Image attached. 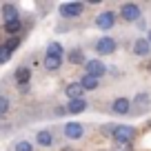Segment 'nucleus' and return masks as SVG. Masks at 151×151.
I'll use <instances>...</instances> for the list:
<instances>
[{"label": "nucleus", "mask_w": 151, "mask_h": 151, "mask_svg": "<svg viewBox=\"0 0 151 151\" xmlns=\"http://www.w3.org/2000/svg\"><path fill=\"white\" fill-rule=\"evenodd\" d=\"M47 56H58V58H60L62 56V45L60 42H51L47 47Z\"/></svg>", "instance_id": "18"}, {"label": "nucleus", "mask_w": 151, "mask_h": 151, "mask_svg": "<svg viewBox=\"0 0 151 151\" xmlns=\"http://www.w3.org/2000/svg\"><path fill=\"white\" fill-rule=\"evenodd\" d=\"M20 16H18V9H16V5H2V20H5V24L7 22H14V20H18Z\"/></svg>", "instance_id": "8"}, {"label": "nucleus", "mask_w": 151, "mask_h": 151, "mask_svg": "<svg viewBox=\"0 0 151 151\" xmlns=\"http://www.w3.org/2000/svg\"><path fill=\"white\" fill-rule=\"evenodd\" d=\"M56 113H58V116H62V113H67V109H65V107H58Z\"/></svg>", "instance_id": "25"}, {"label": "nucleus", "mask_w": 151, "mask_h": 151, "mask_svg": "<svg viewBox=\"0 0 151 151\" xmlns=\"http://www.w3.org/2000/svg\"><path fill=\"white\" fill-rule=\"evenodd\" d=\"M18 45H20V38H18V36H14V38H9V40H7V42H5V45H2V47H5V49H7V51H9V53H11V51H14V49H16V47H18Z\"/></svg>", "instance_id": "19"}, {"label": "nucleus", "mask_w": 151, "mask_h": 151, "mask_svg": "<svg viewBox=\"0 0 151 151\" xmlns=\"http://www.w3.org/2000/svg\"><path fill=\"white\" fill-rule=\"evenodd\" d=\"M16 151H33V147L29 145V142H24V140H20L18 145H16Z\"/></svg>", "instance_id": "21"}, {"label": "nucleus", "mask_w": 151, "mask_h": 151, "mask_svg": "<svg viewBox=\"0 0 151 151\" xmlns=\"http://www.w3.org/2000/svg\"><path fill=\"white\" fill-rule=\"evenodd\" d=\"M5 31H7V33H18V31H20V18L14 20V22H7V24H5Z\"/></svg>", "instance_id": "20"}, {"label": "nucleus", "mask_w": 151, "mask_h": 151, "mask_svg": "<svg viewBox=\"0 0 151 151\" xmlns=\"http://www.w3.org/2000/svg\"><path fill=\"white\" fill-rule=\"evenodd\" d=\"M60 58L58 56H47L45 58V67H47V69H51V71H56V69H60Z\"/></svg>", "instance_id": "16"}, {"label": "nucleus", "mask_w": 151, "mask_h": 151, "mask_svg": "<svg viewBox=\"0 0 151 151\" xmlns=\"http://www.w3.org/2000/svg\"><path fill=\"white\" fill-rule=\"evenodd\" d=\"M36 140H38V145H40V147H49V145L53 142V136H51L49 131H38V138H36Z\"/></svg>", "instance_id": "15"}, {"label": "nucleus", "mask_w": 151, "mask_h": 151, "mask_svg": "<svg viewBox=\"0 0 151 151\" xmlns=\"http://www.w3.org/2000/svg\"><path fill=\"white\" fill-rule=\"evenodd\" d=\"M85 69H87V76L100 78V76H102L104 71H107V67H104L100 60H87V62H85Z\"/></svg>", "instance_id": "6"}, {"label": "nucleus", "mask_w": 151, "mask_h": 151, "mask_svg": "<svg viewBox=\"0 0 151 151\" xmlns=\"http://www.w3.org/2000/svg\"><path fill=\"white\" fill-rule=\"evenodd\" d=\"M133 53H138V56H149L151 53V45L147 42L145 38H138L136 42H133Z\"/></svg>", "instance_id": "9"}, {"label": "nucleus", "mask_w": 151, "mask_h": 151, "mask_svg": "<svg viewBox=\"0 0 151 151\" xmlns=\"http://www.w3.org/2000/svg\"><path fill=\"white\" fill-rule=\"evenodd\" d=\"M104 131H111V136H113L116 142H131L133 138H136V129L127 127V124H116V127H111V129L107 127Z\"/></svg>", "instance_id": "1"}, {"label": "nucleus", "mask_w": 151, "mask_h": 151, "mask_svg": "<svg viewBox=\"0 0 151 151\" xmlns=\"http://www.w3.org/2000/svg\"><path fill=\"white\" fill-rule=\"evenodd\" d=\"M120 16H122L127 22H138V20H140V7H138L136 2H127V5H122V9H120Z\"/></svg>", "instance_id": "2"}, {"label": "nucleus", "mask_w": 151, "mask_h": 151, "mask_svg": "<svg viewBox=\"0 0 151 151\" xmlns=\"http://www.w3.org/2000/svg\"><path fill=\"white\" fill-rule=\"evenodd\" d=\"M65 93L69 96L71 100H80V98H82V93H85V89L80 87V82H71V85L65 89Z\"/></svg>", "instance_id": "10"}, {"label": "nucleus", "mask_w": 151, "mask_h": 151, "mask_svg": "<svg viewBox=\"0 0 151 151\" xmlns=\"http://www.w3.org/2000/svg\"><path fill=\"white\" fill-rule=\"evenodd\" d=\"M69 62H71V65H85V56H82V51H78V49L71 51L69 53Z\"/></svg>", "instance_id": "17"}, {"label": "nucleus", "mask_w": 151, "mask_h": 151, "mask_svg": "<svg viewBox=\"0 0 151 151\" xmlns=\"http://www.w3.org/2000/svg\"><path fill=\"white\" fill-rule=\"evenodd\" d=\"M116 151H131L129 149V142H116Z\"/></svg>", "instance_id": "24"}, {"label": "nucleus", "mask_w": 151, "mask_h": 151, "mask_svg": "<svg viewBox=\"0 0 151 151\" xmlns=\"http://www.w3.org/2000/svg\"><path fill=\"white\" fill-rule=\"evenodd\" d=\"M82 9H85L82 2H65V5H60V16H65V18H76V16L82 14Z\"/></svg>", "instance_id": "3"}, {"label": "nucleus", "mask_w": 151, "mask_h": 151, "mask_svg": "<svg viewBox=\"0 0 151 151\" xmlns=\"http://www.w3.org/2000/svg\"><path fill=\"white\" fill-rule=\"evenodd\" d=\"M147 42H149V45H151V31H149V33H147Z\"/></svg>", "instance_id": "26"}, {"label": "nucleus", "mask_w": 151, "mask_h": 151, "mask_svg": "<svg viewBox=\"0 0 151 151\" xmlns=\"http://www.w3.org/2000/svg\"><path fill=\"white\" fill-rule=\"evenodd\" d=\"M9 58H11V53L7 51L5 47H0V65H2V62H7V60H9Z\"/></svg>", "instance_id": "22"}, {"label": "nucleus", "mask_w": 151, "mask_h": 151, "mask_svg": "<svg viewBox=\"0 0 151 151\" xmlns=\"http://www.w3.org/2000/svg\"><path fill=\"white\" fill-rule=\"evenodd\" d=\"M87 109V100L80 98V100H69V104H67V111L69 113H82Z\"/></svg>", "instance_id": "11"}, {"label": "nucleus", "mask_w": 151, "mask_h": 151, "mask_svg": "<svg viewBox=\"0 0 151 151\" xmlns=\"http://www.w3.org/2000/svg\"><path fill=\"white\" fill-rule=\"evenodd\" d=\"M80 87L85 91H93V89H98V78H93V76H85L80 80Z\"/></svg>", "instance_id": "14"}, {"label": "nucleus", "mask_w": 151, "mask_h": 151, "mask_svg": "<svg viewBox=\"0 0 151 151\" xmlns=\"http://www.w3.org/2000/svg\"><path fill=\"white\" fill-rule=\"evenodd\" d=\"M29 78H31V71L27 69V67H20V69H16V80H18V85H27Z\"/></svg>", "instance_id": "13"}, {"label": "nucleus", "mask_w": 151, "mask_h": 151, "mask_svg": "<svg viewBox=\"0 0 151 151\" xmlns=\"http://www.w3.org/2000/svg\"><path fill=\"white\" fill-rule=\"evenodd\" d=\"M0 118H2V116H0Z\"/></svg>", "instance_id": "27"}, {"label": "nucleus", "mask_w": 151, "mask_h": 151, "mask_svg": "<svg viewBox=\"0 0 151 151\" xmlns=\"http://www.w3.org/2000/svg\"><path fill=\"white\" fill-rule=\"evenodd\" d=\"M96 51H98L100 56H109V53H113V51H116V40L109 38V36L100 38L98 42H96Z\"/></svg>", "instance_id": "4"}, {"label": "nucleus", "mask_w": 151, "mask_h": 151, "mask_svg": "<svg viewBox=\"0 0 151 151\" xmlns=\"http://www.w3.org/2000/svg\"><path fill=\"white\" fill-rule=\"evenodd\" d=\"M65 136L69 140H78L82 136V124L80 122H67L65 124Z\"/></svg>", "instance_id": "7"}, {"label": "nucleus", "mask_w": 151, "mask_h": 151, "mask_svg": "<svg viewBox=\"0 0 151 151\" xmlns=\"http://www.w3.org/2000/svg\"><path fill=\"white\" fill-rule=\"evenodd\" d=\"M113 22H116V14H111V11H104L96 18V27L102 29V31H109L113 27Z\"/></svg>", "instance_id": "5"}, {"label": "nucleus", "mask_w": 151, "mask_h": 151, "mask_svg": "<svg viewBox=\"0 0 151 151\" xmlns=\"http://www.w3.org/2000/svg\"><path fill=\"white\" fill-rule=\"evenodd\" d=\"M7 109H9V100H7V98H2V96H0V116H2V113H5Z\"/></svg>", "instance_id": "23"}, {"label": "nucleus", "mask_w": 151, "mask_h": 151, "mask_svg": "<svg viewBox=\"0 0 151 151\" xmlns=\"http://www.w3.org/2000/svg\"><path fill=\"white\" fill-rule=\"evenodd\" d=\"M129 100L127 98H118V100H113V104H111V109H113V113H120V116H122V113H127L129 111Z\"/></svg>", "instance_id": "12"}]
</instances>
